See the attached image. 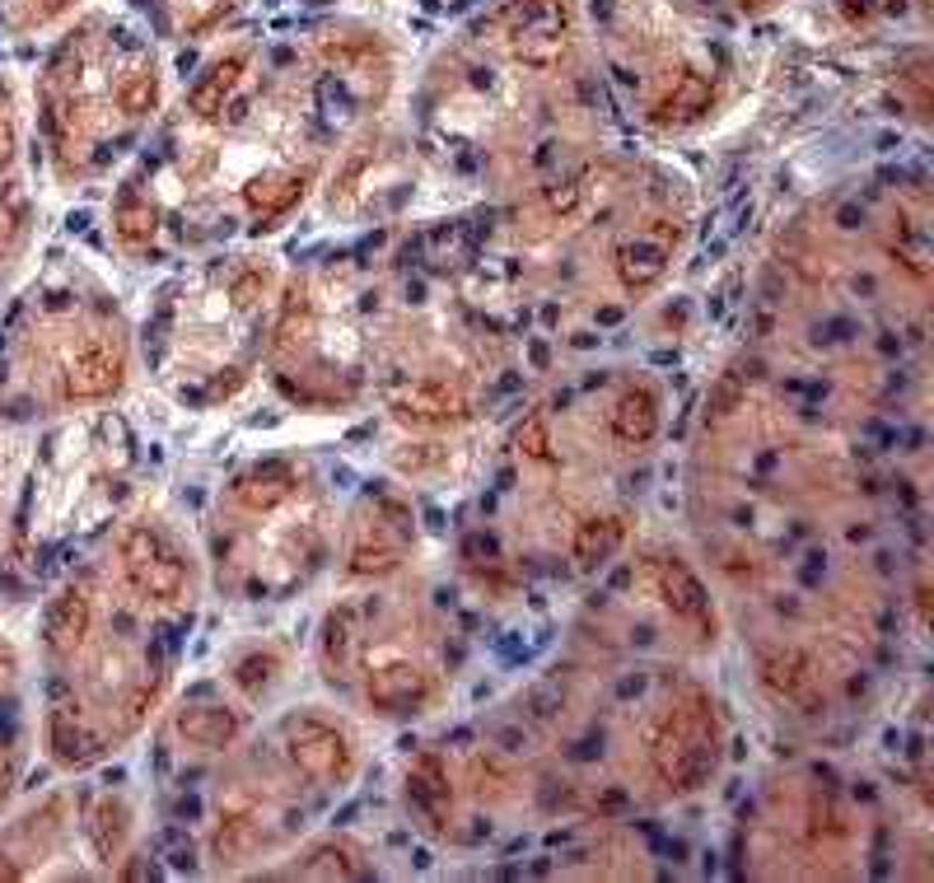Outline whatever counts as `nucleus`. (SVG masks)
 Listing matches in <instances>:
<instances>
[{
  "mask_svg": "<svg viewBox=\"0 0 934 883\" xmlns=\"http://www.w3.org/2000/svg\"><path fill=\"white\" fill-rule=\"evenodd\" d=\"M294 491V478H290V468H281V463H267V468H253L248 478H239V501H248V505H277V501H285V495Z\"/></svg>",
  "mask_w": 934,
  "mask_h": 883,
  "instance_id": "obj_3",
  "label": "nucleus"
},
{
  "mask_svg": "<svg viewBox=\"0 0 934 883\" xmlns=\"http://www.w3.org/2000/svg\"><path fill=\"white\" fill-rule=\"evenodd\" d=\"M459 407V398H449L440 389H416V393H406L398 402V417H416V421H449V417H459L453 412Z\"/></svg>",
  "mask_w": 934,
  "mask_h": 883,
  "instance_id": "obj_5",
  "label": "nucleus"
},
{
  "mask_svg": "<svg viewBox=\"0 0 934 883\" xmlns=\"http://www.w3.org/2000/svg\"><path fill=\"white\" fill-rule=\"evenodd\" d=\"M294 762H304L309 776H341L347 772V753H341V739L323 724H304V739L294 734Z\"/></svg>",
  "mask_w": 934,
  "mask_h": 883,
  "instance_id": "obj_1",
  "label": "nucleus"
},
{
  "mask_svg": "<svg viewBox=\"0 0 934 883\" xmlns=\"http://www.w3.org/2000/svg\"><path fill=\"white\" fill-rule=\"evenodd\" d=\"M370 696L379 701V706L402 711V706H412V701L421 696V678H416V669H383L370 683Z\"/></svg>",
  "mask_w": 934,
  "mask_h": 883,
  "instance_id": "obj_4",
  "label": "nucleus"
},
{
  "mask_svg": "<svg viewBox=\"0 0 934 883\" xmlns=\"http://www.w3.org/2000/svg\"><path fill=\"white\" fill-rule=\"evenodd\" d=\"M612 430H617V440L626 444H645L654 430H659V402L650 389H626L617 412H612Z\"/></svg>",
  "mask_w": 934,
  "mask_h": 883,
  "instance_id": "obj_2",
  "label": "nucleus"
}]
</instances>
